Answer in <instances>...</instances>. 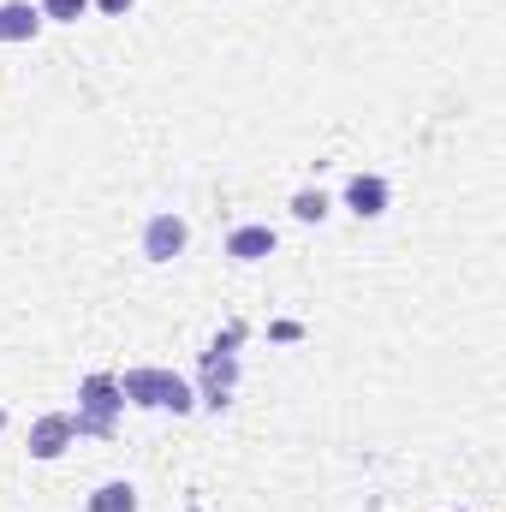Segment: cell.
I'll list each match as a JSON object with an SVG mask.
<instances>
[{
    "label": "cell",
    "mask_w": 506,
    "mask_h": 512,
    "mask_svg": "<svg viewBox=\"0 0 506 512\" xmlns=\"http://www.w3.org/2000/svg\"><path fill=\"white\" fill-rule=\"evenodd\" d=\"M328 191H316V185H304V191H292V215L298 221H328Z\"/></svg>",
    "instance_id": "obj_10"
},
{
    "label": "cell",
    "mask_w": 506,
    "mask_h": 512,
    "mask_svg": "<svg viewBox=\"0 0 506 512\" xmlns=\"http://www.w3.org/2000/svg\"><path fill=\"white\" fill-rule=\"evenodd\" d=\"M120 393H126L131 405H143V411H191L197 405L191 382H179L173 370H126Z\"/></svg>",
    "instance_id": "obj_1"
},
{
    "label": "cell",
    "mask_w": 506,
    "mask_h": 512,
    "mask_svg": "<svg viewBox=\"0 0 506 512\" xmlns=\"http://www.w3.org/2000/svg\"><path fill=\"white\" fill-rule=\"evenodd\" d=\"M120 405H126V393L114 376H90V382L78 387V417H72V429L78 435H114V417H120Z\"/></svg>",
    "instance_id": "obj_2"
},
{
    "label": "cell",
    "mask_w": 506,
    "mask_h": 512,
    "mask_svg": "<svg viewBox=\"0 0 506 512\" xmlns=\"http://www.w3.org/2000/svg\"><path fill=\"white\" fill-rule=\"evenodd\" d=\"M191 512H197V507H191Z\"/></svg>",
    "instance_id": "obj_14"
},
{
    "label": "cell",
    "mask_w": 506,
    "mask_h": 512,
    "mask_svg": "<svg viewBox=\"0 0 506 512\" xmlns=\"http://www.w3.org/2000/svg\"><path fill=\"white\" fill-rule=\"evenodd\" d=\"M185 245H191L185 215H173V209L149 215V227H143V256H149V262H173V256H185Z\"/></svg>",
    "instance_id": "obj_4"
},
{
    "label": "cell",
    "mask_w": 506,
    "mask_h": 512,
    "mask_svg": "<svg viewBox=\"0 0 506 512\" xmlns=\"http://www.w3.org/2000/svg\"><path fill=\"white\" fill-rule=\"evenodd\" d=\"M274 227H262V221H251V227H233V239H227V256L233 262H262V256H274Z\"/></svg>",
    "instance_id": "obj_7"
},
{
    "label": "cell",
    "mask_w": 506,
    "mask_h": 512,
    "mask_svg": "<svg viewBox=\"0 0 506 512\" xmlns=\"http://www.w3.org/2000/svg\"><path fill=\"white\" fill-rule=\"evenodd\" d=\"M239 340H245V322H233V328L209 346V358H203V382H209L203 399H209L215 411L227 405V393H233V382H239V364H233V346H239Z\"/></svg>",
    "instance_id": "obj_3"
},
{
    "label": "cell",
    "mask_w": 506,
    "mask_h": 512,
    "mask_svg": "<svg viewBox=\"0 0 506 512\" xmlns=\"http://www.w3.org/2000/svg\"><path fill=\"white\" fill-rule=\"evenodd\" d=\"M346 209H352L358 221H381V215H387V179H381V173H352Z\"/></svg>",
    "instance_id": "obj_6"
},
{
    "label": "cell",
    "mask_w": 506,
    "mask_h": 512,
    "mask_svg": "<svg viewBox=\"0 0 506 512\" xmlns=\"http://www.w3.org/2000/svg\"><path fill=\"white\" fill-rule=\"evenodd\" d=\"M0 429H6V411H0Z\"/></svg>",
    "instance_id": "obj_13"
},
{
    "label": "cell",
    "mask_w": 506,
    "mask_h": 512,
    "mask_svg": "<svg viewBox=\"0 0 506 512\" xmlns=\"http://www.w3.org/2000/svg\"><path fill=\"white\" fill-rule=\"evenodd\" d=\"M42 30V12L30 6V0H12V6H0V42H30Z\"/></svg>",
    "instance_id": "obj_8"
},
{
    "label": "cell",
    "mask_w": 506,
    "mask_h": 512,
    "mask_svg": "<svg viewBox=\"0 0 506 512\" xmlns=\"http://www.w3.org/2000/svg\"><path fill=\"white\" fill-rule=\"evenodd\" d=\"M90 512H137V489L131 483H102L90 495Z\"/></svg>",
    "instance_id": "obj_9"
},
{
    "label": "cell",
    "mask_w": 506,
    "mask_h": 512,
    "mask_svg": "<svg viewBox=\"0 0 506 512\" xmlns=\"http://www.w3.org/2000/svg\"><path fill=\"white\" fill-rule=\"evenodd\" d=\"M36 12H42V24H78L90 12V0H42Z\"/></svg>",
    "instance_id": "obj_11"
},
{
    "label": "cell",
    "mask_w": 506,
    "mask_h": 512,
    "mask_svg": "<svg viewBox=\"0 0 506 512\" xmlns=\"http://www.w3.org/2000/svg\"><path fill=\"white\" fill-rule=\"evenodd\" d=\"M72 435H78V429H72V411H48V417L30 423V453H36V459H60Z\"/></svg>",
    "instance_id": "obj_5"
},
{
    "label": "cell",
    "mask_w": 506,
    "mask_h": 512,
    "mask_svg": "<svg viewBox=\"0 0 506 512\" xmlns=\"http://www.w3.org/2000/svg\"><path fill=\"white\" fill-rule=\"evenodd\" d=\"M90 6H96V12H108V18H126L137 0H90Z\"/></svg>",
    "instance_id": "obj_12"
}]
</instances>
